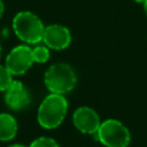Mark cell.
Listing matches in <instances>:
<instances>
[{
	"label": "cell",
	"mask_w": 147,
	"mask_h": 147,
	"mask_svg": "<svg viewBox=\"0 0 147 147\" xmlns=\"http://www.w3.org/2000/svg\"><path fill=\"white\" fill-rule=\"evenodd\" d=\"M44 83L49 93L64 95L75 88L77 84V75L70 64L59 62L49 65L45 71Z\"/></svg>",
	"instance_id": "obj_3"
},
{
	"label": "cell",
	"mask_w": 147,
	"mask_h": 147,
	"mask_svg": "<svg viewBox=\"0 0 147 147\" xmlns=\"http://www.w3.org/2000/svg\"><path fill=\"white\" fill-rule=\"evenodd\" d=\"M32 56L34 63H46L49 60L51 56V49L44 44V45H36V47L32 48Z\"/></svg>",
	"instance_id": "obj_10"
},
{
	"label": "cell",
	"mask_w": 147,
	"mask_h": 147,
	"mask_svg": "<svg viewBox=\"0 0 147 147\" xmlns=\"http://www.w3.org/2000/svg\"><path fill=\"white\" fill-rule=\"evenodd\" d=\"M33 63L32 48L26 44H21L11 48L5 60V64L13 76L24 75Z\"/></svg>",
	"instance_id": "obj_5"
},
{
	"label": "cell",
	"mask_w": 147,
	"mask_h": 147,
	"mask_svg": "<svg viewBox=\"0 0 147 147\" xmlns=\"http://www.w3.org/2000/svg\"><path fill=\"white\" fill-rule=\"evenodd\" d=\"M1 53H2V47H1V44H0V57H1Z\"/></svg>",
	"instance_id": "obj_17"
},
{
	"label": "cell",
	"mask_w": 147,
	"mask_h": 147,
	"mask_svg": "<svg viewBox=\"0 0 147 147\" xmlns=\"http://www.w3.org/2000/svg\"><path fill=\"white\" fill-rule=\"evenodd\" d=\"M7 147H26V146H24L22 144H11V145H8Z\"/></svg>",
	"instance_id": "obj_14"
},
{
	"label": "cell",
	"mask_w": 147,
	"mask_h": 147,
	"mask_svg": "<svg viewBox=\"0 0 147 147\" xmlns=\"http://www.w3.org/2000/svg\"><path fill=\"white\" fill-rule=\"evenodd\" d=\"M68 100L62 94L49 93L40 102L37 111L38 124L46 129L53 130L62 124L68 113Z\"/></svg>",
	"instance_id": "obj_1"
},
{
	"label": "cell",
	"mask_w": 147,
	"mask_h": 147,
	"mask_svg": "<svg viewBox=\"0 0 147 147\" xmlns=\"http://www.w3.org/2000/svg\"><path fill=\"white\" fill-rule=\"evenodd\" d=\"M3 13H5V3L2 0H0V18L3 15Z\"/></svg>",
	"instance_id": "obj_13"
},
{
	"label": "cell",
	"mask_w": 147,
	"mask_h": 147,
	"mask_svg": "<svg viewBox=\"0 0 147 147\" xmlns=\"http://www.w3.org/2000/svg\"><path fill=\"white\" fill-rule=\"evenodd\" d=\"M31 95L29 90L21 80H13L10 86L5 91V103L11 110H21L29 106Z\"/></svg>",
	"instance_id": "obj_8"
},
{
	"label": "cell",
	"mask_w": 147,
	"mask_h": 147,
	"mask_svg": "<svg viewBox=\"0 0 147 147\" xmlns=\"http://www.w3.org/2000/svg\"><path fill=\"white\" fill-rule=\"evenodd\" d=\"M29 147H60L57 141L51 137H39L36 138Z\"/></svg>",
	"instance_id": "obj_12"
},
{
	"label": "cell",
	"mask_w": 147,
	"mask_h": 147,
	"mask_svg": "<svg viewBox=\"0 0 147 147\" xmlns=\"http://www.w3.org/2000/svg\"><path fill=\"white\" fill-rule=\"evenodd\" d=\"M95 137L105 147H127L131 142L130 130L115 118L101 121Z\"/></svg>",
	"instance_id": "obj_4"
},
{
	"label": "cell",
	"mask_w": 147,
	"mask_h": 147,
	"mask_svg": "<svg viewBox=\"0 0 147 147\" xmlns=\"http://www.w3.org/2000/svg\"><path fill=\"white\" fill-rule=\"evenodd\" d=\"M72 123L80 133L95 136L101 124V119L93 108L88 106H80L74 111Z\"/></svg>",
	"instance_id": "obj_6"
},
{
	"label": "cell",
	"mask_w": 147,
	"mask_h": 147,
	"mask_svg": "<svg viewBox=\"0 0 147 147\" xmlns=\"http://www.w3.org/2000/svg\"><path fill=\"white\" fill-rule=\"evenodd\" d=\"M142 8H144V13H145V15L147 16V0L142 3Z\"/></svg>",
	"instance_id": "obj_15"
},
{
	"label": "cell",
	"mask_w": 147,
	"mask_h": 147,
	"mask_svg": "<svg viewBox=\"0 0 147 147\" xmlns=\"http://www.w3.org/2000/svg\"><path fill=\"white\" fill-rule=\"evenodd\" d=\"M133 1H134V2H137V3H141V5H142L146 0H133Z\"/></svg>",
	"instance_id": "obj_16"
},
{
	"label": "cell",
	"mask_w": 147,
	"mask_h": 147,
	"mask_svg": "<svg viewBox=\"0 0 147 147\" xmlns=\"http://www.w3.org/2000/svg\"><path fill=\"white\" fill-rule=\"evenodd\" d=\"M45 26L41 18L29 10L18 11L13 18V30L16 37L26 45L41 42Z\"/></svg>",
	"instance_id": "obj_2"
},
{
	"label": "cell",
	"mask_w": 147,
	"mask_h": 147,
	"mask_svg": "<svg viewBox=\"0 0 147 147\" xmlns=\"http://www.w3.org/2000/svg\"><path fill=\"white\" fill-rule=\"evenodd\" d=\"M16 118L8 113H0V141H10L17 134Z\"/></svg>",
	"instance_id": "obj_9"
},
{
	"label": "cell",
	"mask_w": 147,
	"mask_h": 147,
	"mask_svg": "<svg viewBox=\"0 0 147 147\" xmlns=\"http://www.w3.org/2000/svg\"><path fill=\"white\" fill-rule=\"evenodd\" d=\"M13 74L6 67V64H0V92H5L13 83Z\"/></svg>",
	"instance_id": "obj_11"
},
{
	"label": "cell",
	"mask_w": 147,
	"mask_h": 147,
	"mask_svg": "<svg viewBox=\"0 0 147 147\" xmlns=\"http://www.w3.org/2000/svg\"><path fill=\"white\" fill-rule=\"evenodd\" d=\"M71 32L70 30L59 23H53L45 26L42 42L49 48L54 51H62L69 47L71 44Z\"/></svg>",
	"instance_id": "obj_7"
}]
</instances>
